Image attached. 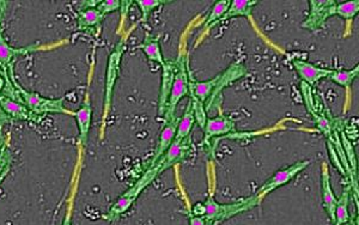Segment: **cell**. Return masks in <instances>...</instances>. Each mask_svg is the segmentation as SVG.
<instances>
[{"label":"cell","instance_id":"obj_1","mask_svg":"<svg viewBox=\"0 0 359 225\" xmlns=\"http://www.w3.org/2000/svg\"><path fill=\"white\" fill-rule=\"evenodd\" d=\"M259 205L260 203L254 196L231 204H219L215 198L208 197L206 200L194 204L192 207V216L206 218L213 225H217L229 218L235 217L240 213L247 212Z\"/></svg>","mask_w":359,"mask_h":225},{"label":"cell","instance_id":"obj_2","mask_svg":"<svg viewBox=\"0 0 359 225\" xmlns=\"http://www.w3.org/2000/svg\"><path fill=\"white\" fill-rule=\"evenodd\" d=\"M158 176L157 167L150 165L147 172H144V175L132 187L127 189L126 192L123 193L114 204L111 205V209L103 216V218L108 221H116L120 219L123 214L131 209L132 205L135 204L144 189H147V186Z\"/></svg>","mask_w":359,"mask_h":225},{"label":"cell","instance_id":"obj_3","mask_svg":"<svg viewBox=\"0 0 359 225\" xmlns=\"http://www.w3.org/2000/svg\"><path fill=\"white\" fill-rule=\"evenodd\" d=\"M175 65V76H174L170 96L168 100L165 114L163 116L164 123L170 121V120L175 118V111L180 101L186 96H189V74H191V69H189L187 57L182 52L179 54V57H176Z\"/></svg>","mask_w":359,"mask_h":225},{"label":"cell","instance_id":"obj_4","mask_svg":"<svg viewBox=\"0 0 359 225\" xmlns=\"http://www.w3.org/2000/svg\"><path fill=\"white\" fill-rule=\"evenodd\" d=\"M125 50H126V36H123V39L116 43L114 50L111 52V55L108 57L106 83H104V97H103L102 130H101L102 133H101V138H103V132H104V127H106L107 118H108V115L111 113L115 84H116L118 74H120L121 60H123Z\"/></svg>","mask_w":359,"mask_h":225},{"label":"cell","instance_id":"obj_5","mask_svg":"<svg viewBox=\"0 0 359 225\" xmlns=\"http://www.w3.org/2000/svg\"><path fill=\"white\" fill-rule=\"evenodd\" d=\"M17 89L21 95L22 102L25 103V106L28 107L29 109L37 116L43 118L47 114H62L69 115V116L74 115V111H69L64 104L65 97L49 99L33 91L27 90L18 83H17Z\"/></svg>","mask_w":359,"mask_h":225},{"label":"cell","instance_id":"obj_6","mask_svg":"<svg viewBox=\"0 0 359 225\" xmlns=\"http://www.w3.org/2000/svg\"><path fill=\"white\" fill-rule=\"evenodd\" d=\"M6 6H8V1L0 0V67L5 72H8L11 78H15V74H13V62H15V59L17 57H21V55L34 53V52L41 50V48H40V46L37 45L16 48V47H13L6 41L4 34H3V21H4Z\"/></svg>","mask_w":359,"mask_h":225},{"label":"cell","instance_id":"obj_7","mask_svg":"<svg viewBox=\"0 0 359 225\" xmlns=\"http://www.w3.org/2000/svg\"><path fill=\"white\" fill-rule=\"evenodd\" d=\"M247 74V69L245 66L241 62H233L231 65L229 66L226 70L223 71L222 74H217L216 77H213L212 81V94L210 96L208 102L205 103V109L206 111L212 108L215 104H217V108H221L222 94L225 88H228L230 84L236 82L242 77H245Z\"/></svg>","mask_w":359,"mask_h":225},{"label":"cell","instance_id":"obj_8","mask_svg":"<svg viewBox=\"0 0 359 225\" xmlns=\"http://www.w3.org/2000/svg\"><path fill=\"white\" fill-rule=\"evenodd\" d=\"M309 164L311 161H298L286 168L278 170L269 177V180L266 181L265 184H262L260 189L254 194V197L257 198V200L262 204L266 196L274 192L276 189H280L284 184L291 182L298 174H301L304 169L308 168Z\"/></svg>","mask_w":359,"mask_h":225},{"label":"cell","instance_id":"obj_9","mask_svg":"<svg viewBox=\"0 0 359 225\" xmlns=\"http://www.w3.org/2000/svg\"><path fill=\"white\" fill-rule=\"evenodd\" d=\"M338 3L335 0H309V13L302 22V28L311 33H318L326 22L335 16Z\"/></svg>","mask_w":359,"mask_h":225},{"label":"cell","instance_id":"obj_10","mask_svg":"<svg viewBox=\"0 0 359 225\" xmlns=\"http://www.w3.org/2000/svg\"><path fill=\"white\" fill-rule=\"evenodd\" d=\"M192 137L191 135L184 138V139H175L167 151L164 152V155L155 164H151V165L157 167L159 175H161L162 172H165L168 169H170L176 164L181 163L182 161L186 160L192 151Z\"/></svg>","mask_w":359,"mask_h":225},{"label":"cell","instance_id":"obj_11","mask_svg":"<svg viewBox=\"0 0 359 225\" xmlns=\"http://www.w3.org/2000/svg\"><path fill=\"white\" fill-rule=\"evenodd\" d=\"M74 118L78 126V143L83 151H86L88 142H89L91 121H93V106H91L89 93H86L84 96L82 106L79 107L78 111H74Z\"/></svg>","mask_w":359,"mask_h":225},{"label":"cell","instance_id":"obj_12","mask_svg":"<svg viewBox=\"0 0 359 225\" xmlns=\"http://www.w3.org/2000/svg\"><path fill=\"white\" fill-rule=\"evenodd\" d=\"M106 16L96 6H81L77 13V29L81 32L97 36L101 33L103 20Z\"/></svg>","mask_w":359,"mask_h":225},{"label":"cell","instance_id":"obj_13","mask_svg":"<svg viewBox=\"0 0 359 225\" xmlns=\"http://www.w3.org/2000/svg\"><path fill=\"white\" fill-rule=\"evenodd\" d=\"M204 139L206 143L216 137L236 135V121L231 116L219 113L216 118L206 120L204 130Z\"/></svg>","mask_w":359,"mask_h":225},{"label":"cell","instance_id":"obj_14","mask_svg":"<svg viewBox=\"0 0 359 225\" xmlns=\"http://www.w3.org/2000/svg\"><path fill=\"white\" fill-rule=\"evenodd\" d=\"M0 111L13 121H29V123H39L41 121V116H37L29 109L23 102H17L8 97H0Z\"/></svg>","mask_w":359,"mask_h":225},{"label":"cell","instance_id":"obj_15","mask_svg":"<svg viewBox=\"0 0 359 225\" xmlns=\"http://www.w3.org/2000/svg\"><path fill=\"white\" fill-rule=\"evenodd\" d=\"M291 62L294 65V70L297 71L298 76L302 79V82L311 86V89H314L321 79L328 78L331 74V70L313 65L311 62H304L298 57H292Z\"/></svg>","mask_w":359,"mask_h":225},{"label":"cell","instance_id":"obj_16","mask_svg":"<svg viewBox=\"0 0 359 225\" xmlns=\"http://www.w3.org/2000/svg\"><path fill=\"white\" fill-rule=\"evenodd\" d=\"M321 194H323V206L327 216L330 217L332 223L334 224L335 206H337V197L333 192L331 184V174L326 162L321 165Z\"/></svg>","mask_w":359,"mask_h":225},{"label":"cell","instance_id":"obj_17","mask_svg":"<svg viewBox=\"0 0 359 225\" xmlns=\"http://www.w3.org/2000/svg\"><path fill=\"white\" fill-rule=\"evenodd\" d=\"M162 69H163V74H162V83H161V89H159L158 115L163 118L165 109H167L168 100H169L170 91H172L174 76H175V60L165 62V65Z\"/></svg>","mask_w":359,"mask_h":225},{"label":"cell","instance_id":"obj_18","mask_svg":"<svg viewBox=\"0 0 359 225\" xmlns=\"http://www.w3.org/2000/svg\"><path fill=\"white\" fill-rule=\"evenodd\" d=\"M161 37L162 35H154L150 32L145 33L144 40L138 46L139 50H143V53L147 55V60L150 62H156L161 67L165 65L162 48H161Z\"/></svg>","mask_w":359,"mask_h":225},{"label":"cell","instance_id":"obj_19","mask_svg":"<svg viewBox=\"0 0 359 225\" xmlns=\"http://www.w3.org/2000/svg\"><path fill=\"white\" fill-rule=\"evenodd\" d=\"M179 120L180 118H176L175 116L170 121L164 123L163 128H162L161 135H159L158 144L156 146L155 155H154V158H152L151 164H155L164 155V152L167 151L169 146L172 145V142L175 140Z\"/></svg>","mask_w":359,"mask_h":225},{"label":"cell","instance_id":"obj_20","mask_svg":"<svg viewBox=\"0 0 359 225\" xmlns=\"http://www.w3.org/2000/svg\"><path fill=\"white\" fill-rule=\"evenodd\" d=\"M351 184H347L343 189L340 197L337 198V206H335V221L334 225L344 224L351 219L350 214V198H351Z\"/></svg>","mask_w":359,"mask_h":225},{"label":"cell","instance_id":"obj_21","mask_svg":"<svg viewBox=\"0 0 359 225\" xmlns=\"http://www.w3.org/2000/svg\"><path fill=\"white\" fill-rule=\"evenodd\" d=\"M259 4L257 0H231L230 8L222 21L231 20L235 17H250L252 10Z\"/></svg>","mask_w":359,"mask_h":225},{"label":"cell","instance_id":"obj_22","mask_svg":"<svg viewBox=\"0 0 359 225\" xmlns=\"http://www.w3.org/2000/svg\"><path fill=\"white\" fill-rule=\"evenodd\" d=\"M0 97H8L17 102H22L21 95L17 89L16 78H11V76L5 72L0 67Z\"/></svg>","mask_w":359,"mask_h":225},{"label":"cell","instance_id":"obj_23","mask_svg":"<svg viewBox=\"0 0 359 225\" xmlns=\"http://www.w3.org/2000/svg\"><path fill=\"white\" fill-rule=\"evenodd\" d=\"M196 123V115H194V111H193L192 102L189 100L182 118H180L175 139H184V138L189 137Z\"/></svg>","mask_w":359,"mask_h":225},{"label":"cell","instance_id":"obj_24","mask_svg":"<svg viewBox=\"0 0 359 225\" xmlns=\"http://www.w3.org/2000/svg\"><path fill=\"white\" fill-rule=\"evenodd\" d=\"M230 3H231V0H217L215 5H213L212 10L210 11L206 20L203 23L204 25H203V30L205 33L208 32L210 29L213 28L215 25H218L219 22H222L223 17L230 8Z\"/></svg>","mask_w":359,"mask_h":225},{"label":"cell","instance_id":"obj_25","mask_svg":"<svg viewBox=\"0 0 359 225\" xmlns=\"http://www.w3.org/2000/svg\"><path fill=\"white\" fill-rule=\"evenodd\" d=\"M358 74L359 65H355L351 70H331V74L328 76V79H331L332 82L338 84V86H343L346 90H350L352 83L355 82V79L358 77Z\"/></svg>","mask_w":359,"mask_h":225},{"label":"cell","instance_id":"obj_26","mask_svg":"<svg viewBox=\"0 0 359 225\" xmlns=\"http://www.w3.org/2000/svg\"><path fill=\"white\" fill-rule=\"evenodd\" d=\"M359 1L351 0V1H344L337 5L335 8V16L341 17L344 21L346 22L347 27L351 28L352 20L358 15Z\"/></svg>","mask_w":359,"mask_h":225},{"label":"cell","instance_id":"obj_27","mask_svg":"<svg viewBox=\"0 0 359 225\" xmlns=\"http://www.w3.org/2000/svg\"><path fill=\"white\" fill-rule=\"evenodd\" d=\"M167 3H169L167 0H135V4L138 5L140 13H142V18L139 22L147 25L151 13L157 8H161L162 5L167 4Z\"/></svg>","mask_w":359,"mask_h":225},{"label":"cell","instance_id":"obj_28","mask_svg":"<svg viewBox=\"0 0 359 225\" xmlns=\"http://www.w3.org/2000/svg\"><path fill=\"white\" fill-rule=\"evenodd\" d=\"M11 164H13V152L10 150L8 142L5 144L4 148L0 150V175L3 172L11 170Z\"/></svg>","mask_w":359,"mask_h":225},{"label":"cell","instance_id":"obj_29","mask_svg":"<svg viewBox=\"0 0 359 225\" xmlns=\"http://www.w3.org/2000/svg\"><path fill=\"white\" fill-rule=\"evenodd\" d=\"M96 8L98 11H101L104 16H107L114 11H120L121 0H100Z\"/></svg>","mask_w":359,"mask_h":225},{"label":"cell","instance_id":"obj_30","mask_svg":"<svg viewBox=\"0 0 359 225\" xmlns=\"http://www.w3.org/2000/svg\"><path fill=\"white\" fill-rule=\"evenodd\" d=\"M132 4H135V0H121V8H120V11H121V22H120L118 34H123V23H125L127 13H128V10L131 8Z\"/></svg>","mask_w":359,"mask_h":225},{"label":"cell","instance_id":"obj_31","mask_svg":"<svg viewBox=\"0 0 359 225\" xmlns=\"http://www.w3.org/2000/svg\"><path fill=\"white\" fill-rule=\"evenodd\" d=\"M189 225H213L211 221H208L204 217H196V216H191L189 217Z\"/></svg>","mask_w":359,"mask_h":225},{"label":"cell","instance_id":"obj_32","mask_svg":"<svg viewBox=\"0 0 359 225\" xmlns=\"http://www.w3.org/2000/svg\"><path fill=\"white\" fill-rule=\"evenodd\" d=\"M62 225H72V204H69L66 210L65 217L62 219Z\"/></svg>","mask_w":359,"mask_h":225},{"label":"cell","instance_id":"obj_33","mask_svg":"<svg viewBox=\"0 0 359 225\" xmlns=\"http://www.w3.org/2000/svg\"><path fill=\"white\" fill-rule=\"evenodd\" d=\"M8 138L3 135V131H1V123H0V150L4 148L5 144L8 143Z\"/></svg>","mask_w":359,"mask_h":225},{"label":"cell","instance_id":"obj_34","mask_svg":"<svg viewBox=\"0 0 359 225\" xmlns=\"http://www.w3.org/2000/svg\"><path fill=\"white\" fill-rule=\"evenodd\" d=\"M8 172H10V170H8V172H3L1 175H0V186H1V184L4 182L5 179H6V176L8 175Z\"/></svg>","mask_w":359,"mask_h":225},{"label":"cell","instance_id":"obj_35","mask_svg":"<svg viewBox=\"0 0 359 225\" xmlns=\"http://www.w3.org/2000/svg\"><path fill=\"white\" fill-rule=\"evenodd\" d=\"M340 225H358V223H357V221H355V218L351 217V219H350V221H346V223H344V224Z\"/></svg>","mask_w":359,"mask_h":225},{"label":"cell","instance_id":"obj_36","mask_svg":"<svg viewBox=\"0 0 359 225\" xmlns=\"http://www.w3.org/2000/svg\"><path fill=\"white\" fill-rule=\"evenodd\" d=\"M4 120H8V118L0 111V121H4Z\"/></svg>","mask_w":359,"mask_h":225}]
</instances>
